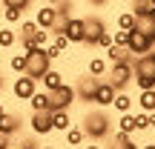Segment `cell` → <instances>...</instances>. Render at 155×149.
I'll list each match as a JSON object with an SVG mask.
<instances>
[{"label":"cell","mask_w":155,"mask_h":149,"mask_svg":"<svg viewBox=\"0 0 155 149\" xmlns=\"http://www.w3.org/2000/svg\"><path fill=\"white\" fill-rule=\"evenodd\" d=\"M83 149H101L98 144H86V146H83Z\"/></svg>","instance_id":"f35d334b"},{"label":"cell","mask_w":155,"mask_h":149,"mask_svg":"<svg viewBox=\"0 0 155 149\" xmlns=\"http://www.w3.org/2000/svg\"><path fill=\"white\" fill-rule=\"evenodd\" d=\"M106 60L104 57H92V60H89V75H95V77H101V75H106Z\"/></svg>","instance_id":"484cf974"},{"label":"cell","mask_w":155,"mask_h":149,"mask_svg":"<svg viewBox=\"0 0 155 149\" xmlns=\"http://www.w3.org/2000/svg\"><path fill=\"white\" fill-rule=\"evenodd\" d=\"M132 29H138V32L150 34V37L155 40V23H152V15H141V17H135V26H132Z\"/></svg>","instance_id":"ac0fdd59"},{"label":"cell","mask_w":155,"mask_h":149,"mask_svg":"<svg viewBox=\"0 0 155 149\" xmlns=\"http://www.w3.org/2000/svg\"><path fill=\"white\" fill-rule=\"evenodd\" d=\"M83 23H86V37H83V46L95 49V46H98V37L106 32V23H104V17H98V15L83 17Z\"/></svg>","instance_id":"8992f818"},{"label":"cell","mask_w":155,"mask_h":149,"mask_svg":"<svg viewBox=\"0 0 155 149\" xmlns=\"http://www.w3.org/2000/svg\"><path fill=\"white\" fill-rule=\"evenodd\" d=\"M144 129H150V118H147V112H138L135 115V132H144Z\"/></svg>","instance_id":"4dcf8cb0"},{"label":"cell","mask_w":155,"mask_h":149,"mask_svg":"<svg viewBox=\"0 0 155 149\" xmlns=\"http://www.w3.org/2000/svg\"><path fill=\"white\" fill-rule=\"evenodd\" d=\"M63 135H66V144H69V146H81V144H83V138H86L81 126H69Z\"/></svg>","instance_id":"7402d4cb"},{"label":"cell","mask_w":155,"mask_h":149,"mask_svg":"<svg viewBox=\"0 0 155 149\" xmlns=\"http://www.w3.org/2000/svg\"><path fill=\"white\" fill-rule=\"evenodd\" d=\"M138 106H141V112H155V89H141Z\"/></svg>","instance_id":"d6986e66"},{"label":"cell","mask_w":155,"mask_h":149,"mask_svg":"<svg viewBox=\"0 0 155 149\" xmlns=\"http://www.w3.org/2000/svg\"><path fill=\"white\" fill-rule=\"evenodd\" d=\"M46 100H49V92H46V89H35L32 98H29V106H32V112L46 109Z\"/></svg>","instance_id":"ffe728a7"},{"label":"cell","mask_w":155,"mask_h":149,"mask_svg":"<svg viewBox=\"0 0 155 149\" xmlns=\"http://www.w3.org/2000/svg\"><path fill=\"white\" fill-rule=\"evenodd\" d=\"M3 112H6V106H3V103H0V115H3Z\"/></svg>","instance_id":"7bdbcfd3"},{"label":"cell","mask_w":155,"mask_h":149,"mask_svg":"<svg viewBox=\"0 0 155 149\" xmlns=\"http://www.w3.org/2000/svg\"><path fill=\"white\" fill-rule=\"evenodd\" d=\"M35 32H38V23H35V20H23V17H20V32H17V37H20V40H29Z\"/></svg>","instance_id":"cb8c5ba5"},{"label":"cell","mask_w":155,"mask_h":149,"mask_svg":"<svg viewBox=\"0 0 155 149\" xmlns=\"http://www.w3.org/2000/svg\"><path fill=\"white\" fill-rule=\"evenodd\" d=\"M141 149H155V144H147V146H141Z\"/></svg>","instance_id":"ab89813d"},{"label":"cell","mask_w":155,"mask_h":149,"mask_svg":"<svg viewBox=\"0 0 155 149\" xmlns=\"http://www.w3.org/2000/svg\"><path fill=\"white\" fill-rule=\"evenodd\" d=\"M9 149H12V146H9Z\"/></svg>","instance_id":"c3c4849f"},{"label":"cell","mask_w":155,"mask_h":149,"mask_svg":"<svg viewBox=\"0 0 155 149\" xmlns=\"http://www.w3.org/2000/svg\"><path fill=\"white\" fill-rule=\"evenodd\" d=\"M12 146V138H9V135H3V132H0V149H9Z\"/></svg>","instance_id":"d590c367"},{"label":"cell","mask_w":155,"mask_h":149,"mask_svg":"<svg viewBox=\"0 0 155 149\" xmlns=\"http://www.w3.org/2000/svg\"><path fill=\"white\" fill-rule=\"evenodd\" d=\"M152 6H155V0H152Z\"/></svg>","instance_id":"7dc6e473"},{"label":"cell","mask_w":155,"mask_h":149,"mask_svg":"<svg viewBox=\"0 0 155 149\" xmlns=\"http://www.w3.org/2000/svg\"><path fill=\"white\" fill-rule=\"evenodd\" d=\"M69 126H72V118H69V112H66V109L52 112V129H55V132H66Z\"/></svg>","instance_id":"2e32d148"},{"label":"cell","mask_w":155,"mask_h":149,"mask_svg":"<svg viewBox=\"0 0 155 149\" xmlns=\"http://www.w3.org/2000/svg\"><path fill=\"white\" fill-rule=\"evenodd\" d=\"M15 43H17V32L15 29H0V46H3V49H12Z\"/></svg>","instance_id":"d4e9b609"},{"label":"cell","mask_w":155,"mask_h":149,"mask_svg":"<svg viewBox=\"0 0 155 149\" xmlns=\"http://www.w3.org/2000/svg\"><path fill=\"white\" fill-rule=\"evenodd\" d=\"M135 26V15L132 11H121L118 15V29H132Z\"/></svg>","instance_id":"83f0119b"},{"label":"cell","mask_w":155,"mask_h":149,"mask_svg":"<svg viewBox=\"0 0 155 149\" xmlns=\"http://www.w3.org/2000/svg\"><path fill=\"white\" fill-rule=\"evenodd\" d=\"M3 86H6V80H3V77H0V89H3Z\"/></svg>","instance_id":"b9f144b4"},{"label":"cell","mask_w":155,"mask_h":149,"mask_svg":"<svg viewBox=\"0 0 155 149\" xmlns=\"http://www.w3.org/2000/svg\"><path fill=\"white\" fill-rule=\"evenodd\" d=\"M20 126H23V121L17 115H9V112L0 115V132H3V135H9V138H12V135L20 132Z\"/></svg>","instance_id":"5bb4252c"},{"label":"cell","mask_w":155,"mask_h":149,"mask_svg":"<svg viewBox=\"0 0 155 149\" xmlns=\"http://www.w3.org/2000/svg\"><path fill=\"white\" fill-rule=\"evenodd\" d=\"M40 83H43L46 92H52V89H58V86H63V83H66V75L58 72V69H46V75L40 77Z\"/></svg>","instance_id":"9a60e30c"},{"label":"cell","mask_w":155,"mask_h":149,"mask_svg":"<svg viewBox=\"0 0 155 149\" xmlns=\"http://www.w3.org/2000/svg\"><path fill=\"white\" fill-rule=\"evenodd\" d=\"M75 100H78V95H75V86L63 83V86H58V89H52V92H49V100H46V109H49V112L66 109V112H69Z\"/></svg>","instance_id":"5b68a950"},{"label":"cell","mask_w":155,"mask_h":149,"mask_svg":"<svg viewBox=\"0 0 155 149\" xmlns=\"http://www.w3.org/2000/svg\"><path fill=\"white\" fill-rule=\"evenodd\" d=\"M43 3H49V6H55V3H58V0H43Z\"/></svg>","instance_id":"60d3db41"},{"label":"cell","mask_w":155,"mask_h":149,"mask_svg":"<svg viewBox=\"0 0 155 149\" xmlns=\"http://www.w3.org/2000/svg\"><path fill=\"white\" fill-rule=\"evenodd\" d=\"M95 89H98V77H95V75H86V77H81V83L75 86V95H78V100H86V103H92Z\"/></svg>","instance_id":"4fadbf2b"},{"label":"cell","mask_w":155,"mask_h":149,"mask_svg":"<svg viewBox=\"0 0 155 149\" xmlns=\"http://www.w3.org/2000/svg\"><path fill=\"white\" fill-rule=\"evenodd\" d=\"M3 6H9V9H20V11H26V9H32V0H3Z\"/></svg>","instance_id":"1f68e13d"},{"label":"cell","mask_w":155,"mask_h":149,"mask_svg":"<svg viewBox=\"0 0 155 149\" xmlns=\"http://www.w3.org/2000/svg\"><path fill=\"white\" fill-rule=\"evenodd\" d=\"M20 17H23L20 9H9V6H3V20L6 23H20Z\"/></svg>","instance_id":"f1b7e54d"},{"label":"cell","mask_w":155,"mask_h":149,"mask_svg":"<svg viewBox=\"0 0 155 149\" xmlns=\"http://www.w3.org/2000/svg\"><path fill=\"white\" fill-rule=\"evenodd\" d=\"M9 66H12V72H17V75H23V69H26V52H20V55H12V60H9Z\"/></svg>","instance_id":"4316f807"},{"label":"cell","mask_w":155,"mask_h":149,"mask_svg":"<svg viewBox=\"0 0 155 149\" xmlns=\"http://www.w3.org/2000/svg\"><path fill=\"white\" fill-rule=\"evenodd\" d=\"M86 3H89V6H95V9H104L109 0H86Z\"/></svg>","instance_id":"8d00e7d4"},{"label":"cell","mask_w":155,"mask_h":149,"mask_svg":"<svg viewBox=\"0 0 155 149\" xmlns=\"http://www.w3.org/2000/svg\"><path fill=\"white\" fill-rule=\"evenodd\" d=\"M132 95L129 92H115V100H112V109L115 112H132Z\"/></svg>","instance_id":"e0dca14e"},{"label":"cell","mask_w":155,"mask_h":149,"mask_svg":"<svg viewBox=\"0 0 155 149\" xmlns=\"http://www.w3.org/2000/svg\"><path fill=\"white\" fill-rule=\"evenodd\" d=\"M40 149H58V146H40Z\"/></svg>","instance_id":"ee69618b"},{"label":"cell","mask_w":155,"mask_h":149,"mask_svg":"<svg viewBox=\"0 0 155 149\" xmlns=\"http://www.w3.org/2000/svg\"><path fill=\"white\" fill-rule=\"evenodd\" d=\"M132 80L138 89H155V46L147 55H138L132 63Z\"/></svg>","instance_id":"7a4b0ae2"},{"label":"cell","mask_w":155,"mask_h":149,"mask_svg":"<svg viewBox=\"0 0 155 149\" xmlns=\"http://www.w3.org/2000/svg\"><path fill=\"white\" fill-rule=\"evenodd\" d=\"M29 129H32V135H49V132H55V129H52V112L49 109L32 112V118H29Z\"/></svg>","instance_id":"ba28073f"},{"label":"cell","mask_w":155,"mask_h":149,"mask_svg":"<svg viewBox=\"0 0 155 149\" xmlns=\"http://www.w3.org/2000/svg\"><path fill=\"white\" fill-rule=\"evenodd\" d=\"M0 52H3V46H0Z\"/></svg>","instance_id":"bcb514c9"},{"label":"cell","mask_w":155,"mask_h":149,"mask_svg":"<svg viewBox=\"0 0 155 149\" xmlns=\"http://www.w3.org/2000/svg\"><path fill=\"white\" fill-rule=\"evenodd\" d=\"M118 129L135 135V115H132V112H121V118H118Z\"/></svg>","instance_id":"44dd1931"},{"label":"cell","mask_w":155,"mask_h":149,"mask_svg":"<svg viewBox=\"0 0 155 149\" xmlns=\"http://www.w3.org/2000/svg\"><path fill=\"white\" fill-rule=\"evenodd\" d=\"M52 46H55V49H61V52H66L72 43H69V37H66V34H55V43H52Z\"/></svg>","instance_id":"d6a6232c"},{"label":"cell","mask_w":155,"mask_h":149,"mask_svg":"<svg viewBox=\"0 0 155 149\" xmlns=\"http://www.w3.org/2000/svg\"><path fill=\"white\" fill-rule=\"evenodd\" d=\"M155 46V40L150 37V34H144V32H138V29H129V37H127V49L132 52L135 57L138 55H147Z\"/></svg>","instance_id":"52a82bcc"},{"label":"cell","mask_w":155,"mask_h":149,"mask_svg":"<svg viewBox=\"0 0 155 149\" xmlns=\"http://www.w3.org/2000/svg\"><path fill=\"white\" fill-rule=\"evenodd\" d=\"M63 34L69 37V43H83V37H86V23H83V17H69L66 26H63Z\"/></svg>","instance_id":"8fae6325"},{"label":"cell","mask_w":155,"mask_h":149,"mask_svg":"<svg viewBox=\"0 0 155 149\" xmlns=\"http://www.w3.org/2000/svg\"><path fill=\"white\" fill-rule=\"evenodd\" d=\"M152 23H155V9H152Z\"/></svg>","instance_id":"f6af8a7d"},{"label":"cell","mask_w":155,"mask_h":149,"mask_svg":"<svg viewBox=\"0 0 155 149\" xmlns=\"http://www.w3.org/2000/svg\"><path fill=\"white\" fill-rule=\"evenodd\" d=\"M17 149H40L38 144H35V141H26V144H20V146H17Z\"/></svg>","instance_id":"74e56055"},{"label":"cell","mask_w":155,"mask_h":149,"mask_svg":"<svg viewBox=\"0 0 155 149\" xmlns=\"http://www.w3.org/2000/svg\"><path fill=\"white\" fill-rule=\"evenodd\" d=\"M35 23H38V29H46V32H52V26L58 23V11H55V6L43 3L38 11H35Z\"/></svg>","instance_id":"7c38bea8"},{"label":"cell","mask_w":155,"mask_h":149,"mask_svg":"<svg viewBox=\"0 0 155 149\" xmlns=\"http://www.w3.org/2000/svg\"><path fill=\"white\" fill-rule=\"evenodd\" d=\"M81 129H83V135L86 138H92V141H104L106 135L112 132V118L106 115V109H89L86 115H83V123H81Z\"/></svg>","instance_id":"6da1fadb"},{"label":"cell","mask_w":155,"mask_h":149,"mask_svg":"<svg viewBox=\"0 0 155 149\" xmlns=\"http://www.w3.org/2000/svg\"><path fill=\"white\" fill-rule=\"evenodd\" d=\"M152 0H132V15L141 17V15H152Z\"/></svg>","instance_id":"603a6c76"},{"label":"cell","mask_w":155,"mask_h":149,"mask_svg":"<svg viewBox=\"0 0 155 149\" xmlns=\"http://www.w3.org/2000/svg\"><path fill=\"white\" fill-rule=\"evenodd\" d=\"M112 100H115V89H112V83H109V80H98V89H95L92 103L101 106V109H109Z\"/></svg>","instance_id":"30bf717a"},{"label":"cell","mask_w":155,"mask_h":149,"mask_svg":"<svg viewBox=\"0 0 155 149\" xmlns=\"http://www.w3.org/2000/svg\"><path fill=\"white\" fill-rule=\"evenodd\" d=\"M46 69H52V57L46 55V46H35L32 52H26V69H23V75H29L32 80L40 83Z\"/></svg>","instance_id":"3957f363"},{"label":"cell","mask_w":155,"mask_h":149,"mask_svg":"<svg viewBox=\"0 0 155 149\" xmlns=\"http://www.w3.org/2000/svg\"><path fill=\"white\" fill-rule=\"evenodd\" d=\"M112 43V32H109V29H106V32L104 34H101V37H98V46H104V49H106V46H109Z\"/></svg>","instance_id":"836d02e7"},{"label":"cell","mask_w":155,"mask_h":149,"mask_svg":"<svg viewBox=\"0 0 155 149\" xmlns=\"http://www.w3.org/2000/svg\"><path fill=\"white\" fill-rule=\"evenodd\" d=\"M132 63L135 60H115L106 72H109V83L115 92H127L132 83Z\"/></svg>","instance_id":"277c9868"},{"label":"cell","mask_w":155,"mask_h":149,"mask_svg":"<svg viewBox=\"0 0 155 149\" xmlns=\"http://www.w3.org/2000/svg\"><path fill=\"white\" fill-rule=\"evenodd\" d=\"M46 43H49V32L46 29H38L32 34V46H46Z\"/></svg>","instance_id":"f546056e"},{"label":"cell","mask_w":155,"mask_h":149,"mask_svg":"<svg viewBox=\"0 0 155 149\" xmlns=\"http://www.w3.org/2000/svg\"><path fill=\"white\" fill-rule=\"evenodd\" d=\"M35 89H38V80H32L29 75H17L15 83H12V95H15L17 100H29Z\"/></svg>","instance_id":"9c48e42d"},{"label":"cell","mask_w":155,"mask_h":149,"mask_svg":"<svg viewBox=\"0 0 155 149\" xmlns=\"http://www.w3.org/2000/svg\"><path fill=\"white\" fill-rule=\"evenodd\" d=\"M112 149H141L138 144H135V141L132 138H129V141H124V144H115V146H112Z\"/></svg>","instance_id":"e575fe53"}]
</instances>
